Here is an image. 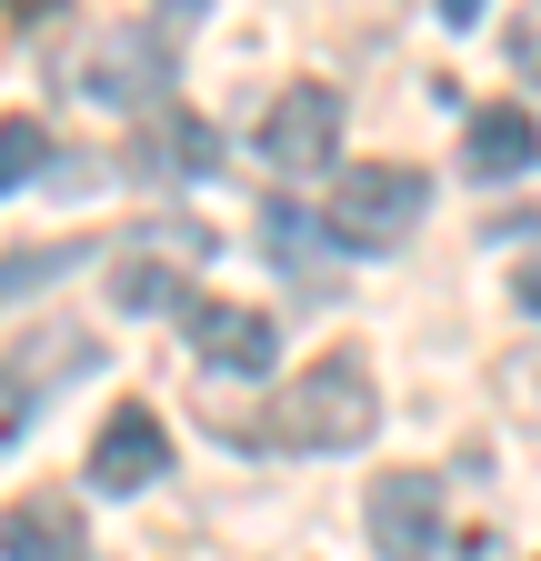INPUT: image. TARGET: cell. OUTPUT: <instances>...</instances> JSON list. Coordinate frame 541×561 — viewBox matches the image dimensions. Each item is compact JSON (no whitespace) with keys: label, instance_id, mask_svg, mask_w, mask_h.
<instances>
[{"label":"cell","instance_id":"9","mask_svg":"<svg viewBox=\"0 0 541 561\" xmlns=\"http://www.w3.org/2000/svg\"><path fill=\"white\" fill-rule=\"evenodd\" d=\"M461 161H471V181H531L541 171V121L521 111V101H492V111H471L461 121Z\"/></svg>","mask_w":541,"mask_h":561},{"label":"cell","instance_id":"13","mask_svg":"<svg viewBox=\"0 0 541 561\" xmlns=\"http://www.w3.org/2000/svg\"><path fill=\"white\" fill-rule=\"evenodd\" d=\"M50 171V130L41 121H0V191H31Z\"/></svg>","mask_w":541,"mask_h":561},{"label":"cell","instance_id":"11","mask_svg":"<svg viewBox=\"0 0 541 561\" xmlns=\"http://www.w3.org/2000/svg\"><path fill=\"white\" fill-rule=\"evenodd\" d=\"M91 362H101V341H91V331H41V341H21V362H11V391H0V432H21V421H31V401H41L50 381L91 371Z\"/></svg>","mask_w":541,"mask_h":561},{"label":"cell","instance_id":"17","mask_svg":"<svg viewBox=\"0 0 541 561\" xmlns=\"http://www.w3.org/2000/svg\"><path fill=\"white\" fill-rule=\"evenodd\" d=\"M521 301H531V311H541V261H521Z\"/></svg>","mask_w":541,"mask_h":561},{"label":"cell","instance_id":"18","mask_svg":"<svg viewBox=\"0 0 541 561\" xmlns=\"http://www.w3.org/2000/svg\"><path fill=\"white\" fill-rule=\"evenodd\" d=\"M161 11H171V21H191V11H211V0H161Z\"/></svg>","mask_w":541,"mask_h":561},{"label":"cell","instance_id":"2","mask_svg":"<svg viewBox=\"0 0 541 561\" xmlns=\"http://www.w3.org/2000/svg\"><path fill=\"white\" fill-rule=\"evenodd\" d=\"M221 241L200 231V221H181V210H161V221H130L120 241H111V301L120 311H191V271L211 261Z\"/></svg>","mask_w":541,"mask_h":561},{"label":"cell","instance_id":"10","mask_svg":"<svg viewBox=\"0 0 541 561\" xmlns=\"http://www.w3.org/2000/svg\"><path fill=\"white\" fill-rule=\"evenodd\" d=\"M171 471V432H161V411H111V432L91 442V491H151Z\"/></svg>","mask_w":541,"mask_h":561},{"label":"cell","instance_id":"15","mask_svg":"<svg viewBox=\"0 0 541 561\" xmlns=\"http://www.w3.org/2000/svg\"><path fill=\"white\" fill-rule=\"evenodd\" d=\"M502 50H511V70H541V0H521L502 21Z\"/></svg>","mask_w":541,"mask_h":561},{"label":"cell","instance_id":"14","mask_svg":"<svg viewBox=\"0 0 541 561\" xmlns=\"http://www.w3.org/2000/svg\"><path fill=\"white\" fill-rule=\"evenodd\" d=\"M492 391H502L511 411H531V421H541V341H521V351H502V371H492Z\"/></svg>","mask_w":541,"mask_h":561},{"label":"cell","instance_id":"19","mask_svg":"<svg viewBox=\"0 0 541 561\" xmlns=\"http://www.w3.org/2000/svg\"><path fill=\"white\" fill-rule=\"evenodd\" d=\"M11 11H60V0H11Z\"/></svg>","mask_w":541,"mask_h":561},{"label":"cell","instance_id":"8","mask_svg":"<svg viewBox=\"0 0 541 561\" xmlns=\"http://www.w3.org/2000/svg\"><path fill=\"white\" fill-rule=\"evenodd\" d=\"M0 561H91L81 502L71 491H21V502L0 512Z\"/></svg>","mask_w":541,"mask_h":561},{"label":"cell","instance_id":"4","mask_svg":"<svg viewBox=\"0 0 541 561\" xmlns=\"http://www.w3.org/2000/svg\"><path fill=\"white\" fill-rule=\"evenodd\" d=\"M60 81L81 101H111V111H161L171 101V50L151 21H101L71 60H60Z\"/></svg>","mask_w":541,"mask_h":561},{"label":"cell","instance_id":"1","mask_svg":"<svg viewBox=\"0 0 541 561\" xmlns=\"http://www.w3.org/2000/svg\"><path fill=\"white\" fill-rule=\"evenodd\" d=\"M381 432V391L361 371V351H331V362H311L301 381H281V401H270L261 442L270 451H361Z\"/></svg>","mask_w":541,"mask_h":561},{"label":"cell","instance_id":"5","mask_svg":"<svg viewBox=\"0 0 541 561\" xmlns=\"http://www.w3.org/2000/svg\"><path fill=\"white\" fill-rule=\"evenodd\" d=\"M361 531L381 561H431L441 551V481L431 471H381L361 491Z\"/></svg>","mask_w":541,"mask_h":561},{"label":"cell","instance_id":"7","mask_svg":"<svg viewBox=\"0 0 541 561\" xmlns=\"http://www.w3.org/2000/svg\"><path fill=\"white\" fill-rule=\"evenodd\" d=\"M181 321H191V351H200L211 371L261 381L270 362H281V321H270V311H251V301H191Z\"/></svg>","mask_w":541,"mask_h":561},{"label":"cell","instance_id":"3","mask_svg":"<svg viewBox=\"0 0 541 561\" xmlns=\"http://www.w3.org/2000/svg\"><path fill=\"white\" fill-rule=\"evenodd\" d=\"M422 201H431V181L412 161H352L342 181H331V201H321V231L342 251H361V261H381V251H401V231L422 221Z\"/></svg>","mask_w":541,"mask_h":561},{"label":"cell","instance_id":"12","mask_svg":"<svg viewBox=\"0 0 541 561\" xmlns=\"http://www.w3.org/2000/svg\"><path fill=\"white\" fill-rule=\"evenodd\" d=\"M81 251L71 241H21V251H0V301H31V291H50L60 271H71Z\"/></svg>","mask_w":541,"mask_h":561},{"label":"cell","instance_id":"6","mask_svg":"<svg viewBox=\"0 0 541 561\" xmlns=\"http://www.w3.org/2000/svg\"><path fill=\"white\" fill-rule=\"evenodd\" d=\"M331 151H342V91H321V81H291L281 101L261 111V161L270 171H331Z\"/></svg>","mask_w":541,"mask_h":561},{"label":"cell","instance_id":"16","mask_svg":"<svg viewBox=\"0 0 541 561\" xmlns=\"http://www.w3.org/2000/svg\"><path fill=\"white\" fill-rule=\"evenodd\" d=\"M482 11H492V0H441V21H451V31H471Z\"/></svg>","mask_w":541,"mask_h":561}]
</instances>
